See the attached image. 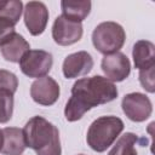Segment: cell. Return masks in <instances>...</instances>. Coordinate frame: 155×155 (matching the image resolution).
Here are the masks:
<instances>
[{
  "label": "cell",
  "mask_w": 155,
  "mask_h": 155,
  "mask_svg": "<svg viewBox=\"0 0 155 155\" xmlns=\"http://www.w3.org/2000/svg\"><path fill=\"white\" fill-rule=\"evenodd\" d=\"M117 94V87L107 78L94 75L79 79L71 87V97L65 104L64 116L69 122L78 121L90 109L116 99Z\"/></svg>",
  "instance_id": "cell-1"
},
{
  "label": "cell",
  "mask_w": 155,
  "mask_h": 155,
  "mask_svg": "<svg viewBox=\"0 0 155 155\" xmlns=\"http://www.w3.org/2000/svg\"><path fill=\"white\" fill-rule=\"evenodd\" d=\"M25 147L36 155H62L58 128L42 116H33L23 127Z\"/></svg>",
  "instance_id": "cell-2"
},
{
  "label": "cell",
  "mask_w": 155,
  "mask_h": 155,
  "mask_svg": "<svg viewBox=\"0 0 155 155\" xmlns=\"http://www.w3.org/2000/svg\"><path fill=\"white\" fill-rule=\"evenodd\" d=\"M124 127V121L117 116H101L90 125L86 142L92 150L103 153L116 140Z\"/></svg>",
  "instance_id": "cell-3"
},
{
  "label": "cell",
  "mask_w": 155,
  "mask_h": 155,
  "mask_svg": "<svg viewBox=\"0 0 155 155\" xmlns=\"http://www.w3.org/2000/svg\"><path fill=\"white\" fill-rule=\"evenodd\" d=\"M125 41L126 33L116 22H102L92 31V44L94 48L104 56L119 52Z\"/></svg>",
  "instance_id": "cell-4"
},
{
  "label": "cell",
  "mask_w": 155,
  "mask_h": 155,
  "mask_svg": "<svg viewBox=\"0 0 155 155\" xmlns=\"http://www.w3.org/2000/svg\"><path fill=\"white\" fill-rule=\"evenodd\" d=\"M53 64V57L44 50H29L19 61L21 71L28 78L47 76Z\"/></svg>",
  "instance_id": "cell-5"
},
{
  "label": "cell",
  "mask_w": 155,
  "mask_h": 155,
  "mask_svg": "<svg viewBox=\"0 0 155 155\" xmlns=\"http://www.w3.org/2000/svg\"><path fill=\"white\" fill-rule=\"evenodd\" d=\"M124 114L133 122H143L150 117L153 104L148 96L140 92L127 93L121 102Z\"/></svg>",
  "instance_id": "cell-6"
},
{
  "label": "cell",
  "mask_w": 155,
  "mask_h": 155,
  "mask_svg": "<svg viewBox=\"0 0 155 155\" xmlns=\"http://www.w3.org/2000/svg\"><path fill=\"white\" fill-rule=\"evenodd\" d=\"M82 33L81 23L69 21L62 15L56 17L52 25V38L59 46H69L80 41Z\"/></svg>",
  "instance_id": "cell-7"
},
{
  "label": "cell",
  "mask_w": 155,
  "mask_h": 155,
  "mask_svg": "<svg viewBox=\"0 0 155 155\" xmlns=\"http://www.w3.org/2000/svg\"><path fill=\"white\" fill-rule=\"evenodd\" d=\"M101 68L107 79L111 82H121L128 78L131 73V63L122 52H115L103 57Z\"/></svg>",
  "instance_id": "cell-8"
},
{
  "label": "cell",
  "mask_w": 155,
  "mask_h": 155,
  "mask_svg": "<svg viewBox=\"0 0 155 155\" xmlns=\"http://www.w3.org/2000/svg\"><path fill=\"white\" fill-rule=\"evenodd\" d=\"M61 94V88L57 81L50 76L36 79L30 86V97L40 105H53Z\"/></svg>",
  "instance_id": "cell-9"
},
{
  "label": "cell",
  "mask_w": 155,
  "mask_h": 155,
  "mask_svg": "<svg viewBox=\"0 0 155 155\" xmlns=\"http://www.w3.org/2000/svg\"><path fill=\"white\" fill-rule=\"evenodd\" d=\"M48 22V10L41 1H29L24 5V24L33 36L41 35Z\"/></svg>",
  "instance_id": "cell-10"
},
{
  "label": "cell",
  "mask_w": 155,
  "mask_h": 155,
  "mask_svg": "<svg viewBox=\"0 0 155 155\" xmlns=\"http://www.w3.org/2000/svg\"><path fill=\"white\" fill-rule=\"evenodd\" d=\"M93 58L86 51H78L68 54L62 65L63 75L67 79H75L87 75L93 68Z\"/></svg>",
  "instance_id": "cell-11"
},
{
  "label": "cell",
  "mask_w": 155,
  "mask_h": 155,
  "mask_svg": "<svg viewBox=\"0 0 155 155\" xmlns=\"http://www.w3.org/2000/svg\"><path fill=\"white\" fill-rule=\"evenodd\" d=\"M30 50L29 42L18 33H13L2 45H0L1 56L12 63H19L25 52Z\"/></svg>",
  "instance_id": "cell-12"
},
{
  "label": "cell",
  "mask_w": 155,
  "mask_h": 155,
  "mask_svg": "<svg viewBox=\"0 0 155 155\" xmlns=\"http://www.w3.org/2000/svg\"><path fill=\"white\" fill-rule=\"evenodd\" d=\"M132 57L134 68L138 70H145L155 67V46L151 41L138 40L133 45Z\"/></svg>",
  "instance_id": "cell-13"
},
{
  "label": "cell",
  "mask_w": 155,
  "mask_h": 155,
  "mask_svg": "<svg viewBox=\"0 0 155 155\" xmlns=\"http://www.w3.org/2000/svg\"><path fill=\"white\" fill-rule=\"evenodd\" d=\"M25 142L23 131L18 127H5L2 130V147L4 155H22L25 150Z\"/></svg>",
  "instance_id": "cell-14"
},
{
  "label": "cell",
  "mask_w": 155,
  "mask_h": 155,
  "mask_svg": "<svg viewBox=\"0 0 155 155\" xmlns=\"http://www.w3.org/2000/svg\"><path fill=\"white\" fill-rule=\"evenodd\" d=\"M91 1H62V16L69 21L81 23L91 12Z\"/></svg>",
  "instance_id": "cell-15"
},
{
  "label": "cell",
  "mask_w": 155,
  "mask_h": 155,
  "mask_svg": "<svg viewBox=\"0 0 155 155\" xmlns=\"http://www.w3.org/2000/svg\"><path fill=\"white\" fill-rule=\"evenodd\" d=\"M139 142L137 134L132 132H126L125 134L120 136L115 145L108 153V155H138L134 145Z\"/></svg>",
  "instance_id": "cell-16"
},
{
  "label": "cell",
  "mask_w": 155,
  "mask_h": 155,
  "mask_svg": "<svg viewBox=\"0 0 155 155\" xmlns=\"http://www.w3.org/2000/svg\"><path fill=\"white\" fill-rule=\"evenodd\" d=\"M23 11V2L21 0H10L4 1L0 6V18L7 19L12 24H17L19 22L21 15Z\"/></svg>",
  "instance_id": "cell-17"
},
{
  "label": "cell",
  "mask_w": 155,
  "mask_h": 155,
  "mask_svg": "<svg viewBox=\"0 0 155 155\" xmlns=\"http://www.w3.org/2000/svg\"><path fill=\"white\" fill-rule=\"evenodd\" d=\"M13 94L8 90H0V124H6L13 114Z\"/></svg>",
  "instance_id": "cell-18"
},
{
  "label": "cell",
  "mask_w": 155,
  "mask_h": 155,
  "mask_svg": "<svg viewBox=\"0 0 155 155\" xmlns=\"http://www.w3.org/2000/svg\"><path fill=\"white\" fill-rule=\"evenodd\" d=\"M17 87H18L17 76L10 70L0 69V90H8L12 93H15L17 91Z\"/></svg>",
  "instance_id": "cell-19"
},
{
  "label": "cell",
  "mask_w": 155,
  "mask_h": 155,
  "mask_svg": "<svg viewBox=\"0 0 155 155\" xmlns=\"http://www.w3.org/2000/svg\"><path fill=\"white\" fill-rule=\"evenodd\" d=\"M154 69L149 68L145 70H139V82L142 85V87L148 91L149 93H154L155 92V85H154Z\"/></svg>",
  "instance_id": "cell-20"
},
{
  "label": "cell",
  "mask_w": 155,
  "mask_h": 155,
  "mask_svg": "<svg viewBox=\"0 0 155 155\" xmlns=\"http://www.w3.org/2000/svg\"><path fill=\"white\" fill-rule=\"evenodd\" d=\"M15 31V24L8 22L7 19L0 18V45H2Z\"/></svg>",
  "instance_id": "cell-21"
},
{
  "label": "cell",
  "mask_w": 155,
  "mask_h": 155,
  "mask_svg": "<svg viewBox=\"0 0 155 155\" xmlns=\"http://www.w3.org/2000/svg\"><path fill=\"white\" fill-rule=\"evenodd\" d=\"M1 147H2V130H0V151H1Z\"/></svg>",
  "instance_id": "cell-22"
},
{
  "label": "cell",
  "mask_w": 155,
  "mask_h": 155,
  "mask_svg": "<svg viewBox=\"0 0 155 155\" xmlns=\"http://www.w3.org/2000/svg\"><path fill=\"white\" fill-rule=\"evenodd\" d=\"M78 155H84V154H78Z\"/></svg>",
  "instance_id": "cell-23"
}]
</instances>
